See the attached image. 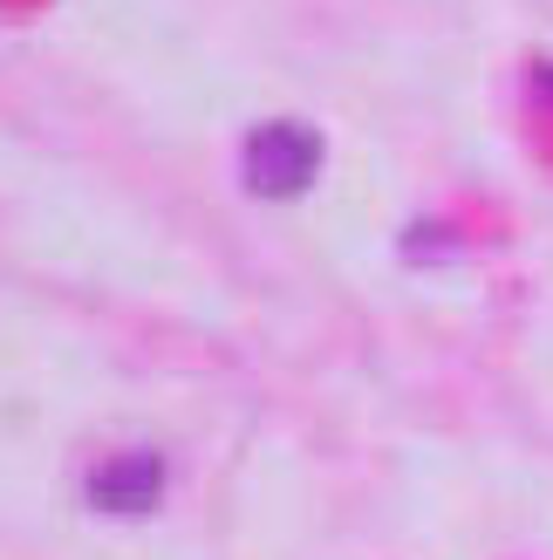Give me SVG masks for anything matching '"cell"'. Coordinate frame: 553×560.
I'll list each match as a JSON object with an SVG mask.
<instances>
[{
    "label": "cell",
    "mask_w": 553,
    "mask_h": 560,
    "mask_svg": "<svg viewBox=\"0 0 553 560\" xmlns=\"http://www.w3.org/2000/svg\"><path fill=\"white\" fill-rule=\"evenodd\" d=\"M321 178V137L294 117H273L239 144V185L254 199H301Z\"/></svg>",
    "instance_id": "cell-1"
},
{
    "label": "cell",
    "mask_w": 553,
    "mask_h": 560,
    "mask_svg": "<svg viewBox=\"0 0 553 560\" xmlns=\"http://www.w3.org/2000/svg\"><path fill=\"white\" fill-rule=\"evenodd\" d=\"M164 492V458L157 452H123L90 471V506L103 513H151Z\"/></svg>",
    "instance_id": "cell-2"
},
{
    "label": "cell",
    "mask_w": 553,
    "mask_h": 560,
    "mask_svg": "<svg viewBox=\"0 0 553 560\" xmlns=\"http://www.w3.org/2000/svg\"><path fill=\"white\" fill-rule=\"evenodd\" d=\"M540 90H546V103H553V69H546V75H540Z\"/></svg>",
    "instance_id": "cell-3"
}]
</instances>
